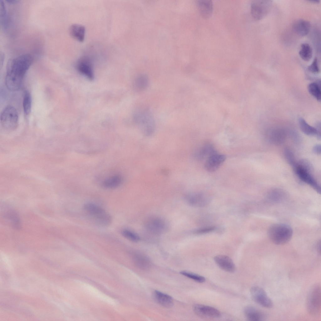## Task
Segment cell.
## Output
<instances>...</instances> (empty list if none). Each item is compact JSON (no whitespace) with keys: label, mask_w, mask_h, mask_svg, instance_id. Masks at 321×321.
<instances>
[{"label":"cell","mask_w":321,"mask_h":321,"mask_svg":"<svg viewBox=\"0 0 321 321\" xmlns=\"http://www.w3.org/2000/svg\"><path fill=\"white\" fill-rule=\"evenodd\" d=\"M33 61L32 56L27 54L10 59L7 65L5 80L8 89L15 91L20 88L24 75Z\"/></svg>","instance_id":"obj_1"},{"label":"cell","mask_w":321,"mask_h":321,"mask_svg":"<svg viewBox=\"0 0 321 321\" xmlns=\"http://www.w3.org/2000/svg\"><path fill=\"white\" fill-rule=\"evenodd\" d=\"M83 209L89 218L99 226L107 227L112 222V218L108 213L95 204L86 203L83 206Z\"/></svg>","instance_id":"obj_2"},{"label":"cell","mask_w":321,"mask_h":321,"mask_svg":"<svg viewBox=\"0 0 321 321\" xmlns=\"http://www.w3.org/2000/svg\"><path fill=\"white\" fill-rule=\"evenodd\" d=\"M135 123L146 134L152 133L155 129V124L154 119L150 110L145 107L138 108L134 115Z\"/></svg>","instance_id":"obj_3"},{"label":"cell","mask_w":321,"mask_h":321,"mask_svg":"<svg viewBox=\"0 0 321 321\" xmlns=\"http://www.w3.org/2000/svg\"><path fill=\"white\" fill-rule=\"evenodd\" d=\"M270 239L275 244L284 245L291 239L293 231L289 225L283 224H276L271 226L268 231Z\"/></svg>","instance_id":"obj_4"},{"label":"cell","mask_w":321,"mask_h":321,"mask_svg":"<svg viewBox=\"0 0 321 321\" xmlns=\"http://www.w3.org/2000/svg\"><path fill=\"white\" fill-rule=\"evenodd\" d=\"M308 163L304 160L296 162L293 166L298 178L302 181L311 186L317 192L320 194V185L310 171V166Z\"/></svg>","instance_id":"obj_5"},{"label":"cell","mask_w":321,"mask_h":321,"mask_svg":"<svg viewBox=\"0 0 321 321\" xmlns=\"http://www.w3.org/2000/svg\"><path fill=\"white\" fill-rule=\"evenodd\" d=\"M321 287L318 284L311 288L308 297L307 307L308 311L311 315L318 316L321 312Z\"/></svg>","instance_id":"obj_6"},{"label":"cell","mask_w":321,"mask_h":321,"mask_svg":"<svg viewBox=\"0 0 321 321\" xmlns=\"http://www.w3.org/2000/svg\"><path fill=\"white\" fill-rule=\"evenodd\" d=\"M2 126L6 129L13 130L17 127L18 122V116L15 108L8 106L3 110L0 117Z\"/></svg>","instance_id":"obj_7"},{"label":"cell","mask_w":321,"mask_h":321,"mask_svg":"<svg viewBox=\"0 0 321 321\" xmlns=\"http://www.w3.org/2000/svg\"><path fill=\"white\" fill-rule=\"evenodd\" d=\"M271 0L253 1L251 3V13L253 18L256 20H261L268 14L272 6Z\"/></svg>","instance_id":"obj_8"},{"label":"cell","mask_w":321,"mask_h":321,"mask_svg":"<svg viewBox=\"0 0 321 321\" xmlns=\"http://www.w3.org/2000/svg\"><path fill=\"white\" fill-rule=\"evenodd\" d=\"M145 229L150 233L158 235L164 232L166 229V224L161 218L156 216L148 218L144 223Z\"/></svg>","instance_id":"obj_9"},{"label":"cell","mask_w":321,"mask_h":321,"mask_svg":"<svg viewBox=\"0 0 321 321\" xmlns=\"http://www.w3.org/2000/svg\"><path fill=\"white\" fill-rule=\"evenodd\" d=\"M76 67L77 71L87 78L91 80L93 79V65L89 57L83 56L80 58L76 62Z\"/></svg>","instance_id":"obj_10"},{"label":"cell","mask_w":321,"mask_h":321,"mask_svg":"<svg viewBox=\"0 0 321 321\" xmlns=\"http://www.w3.org/2000/svg\"><path fill=\"white\" fill-rule=\"evenodd\" d=\"M251 297L257 304L267 308H271L273 303L265 291L258 286H253L250 290Z\"/></svg>","instance_id":"obj_11"},{"label":"cell","mask_w":321,"mask_h":321,"mask_svg":"<svg viewBox=\"0 0 321 321\" xmlns=\"http://www.w3.org/2000/svg\"><path fill=\"white\" fill-rule=\"evenodd\" d=\"M187 202L190 205L195 207H203L208 204L211 201V197L202 192L189 194L186 197Z\"/></svg>","instance_id":"obj_12"},{"label":"cell","mask_w":321,"mask_h":321,"mask_svg":"<svg viewBox=\"0 0 321 321\" xmlns=\"http://www.w3.org/2000/svg\"><path fill=\"white\" fill-rule=\"evenodd\" d=\"M193 309L197 315L203 318H217L221 316V313L218 310L208 306L196 304L193 306Z\"/></svg>","instance_id":"obj_13"},{"label":"cell","mask_w":321,"mask_h":321,"mask_svg":"<svg viewBox=\"0 0 321 321\" xmlns=\"http://www.w3.org/2000/svg\"><path fill=\"white\" fill-rule=\"evenodd\" d=\"M226 159L225 155L216 152L212 155L206 160L204 164L205 169L209 172L216 171L224 162Z\"/></svg>","instance_id":"obj_14"},{"label":"cell","mask_w":321,"mask_h":321,"mask_svg":"<svg viewBox=\"0 0 321 321\" xmlns=\"http://www.w3.org/2000/svg\"><path fill=\"white\" fill-rule=\"evenodd\" d=\"M214 261L221 269L226 272L233 273L235 271V266L231 259L224 255H218L214 258Z\"/></svg>","instance_id":"obj_15"},{"label":"cell","mask_w":321,"mask_h":321,"mask_svg":"<svg viewBox=\"0 0 321 321\" xmlns=\"http://www.w3.org/2000/svg\"><path fill=\"white\" fill-rule=\"evenodd\" d=\"M311 28L310 23L305 20L298 19L293 23L292 28L293 31L297 35L304 36L309 32Z\"/></svg>","instance_id":"obj_16"},{"label":"cell","mask_w":321,"mask_h":321,"mask_svg":"<svg viewBox=\"0 0 321 321\" xmlns=\"http://www.w3.org/2000/svg\"><path fill=\"white\" fill-rule=\"evenodd\" d=\"M243 311L245 317L250 321H263L265 318V315L262 312L252 306L245 307Z\"/></svg>","instance_id":"obj_17"},{"label":"cell","mask_w":321,"mask_h":321,"mask_svg":"<svg viewBox=\"0 0 321 321\" xmlns=\"http://www.w3.org/2000/svg\"><path fill=\"white\" fill-rule=\"evenodd\" d=\"M197 6L199 12L203 17L208 18L211 16L213 10V4L211 0H198Z\"/></svg>","instance_id":"obj_18"},{"label":"cell","mask_w":321,"mask_h":321,"mask_svg":"<svg viewBox=\"0 0 321 321\" xmlns=\"http://www.w3.org/2000/svg\"><path fill=\"white\" fill-rule=\"evenodd\" d=\"M69 33L72 37L80 42H82L84 39L85 28L82 25L74 24L70 27Z\"/></svg>","instance_id":"obj_19"},{"label":"cell","mask_w":321,"mask_h":321,"mask_svg":"<svg viewBox=\"0 0 321 321\" xmlns=\"http://www.w3.org/2000/svg\"><path fill=\"white\" fill-rule=\"evenodd\" d=\"M154 297L156 301L165 307H170L173 305V300L170 296L158 291L154 292Z\"/></svg>","instance_id":"obj_20"},{"label":"cell","mask_w":321,"mask_h":321,"mask_svg":"<svg viewBox=\"0 0 321 321\" xmlns=\"http://www.w3.org/2000/svg\"><path fill=\"white\" fill-rule=\"evenodd\" d=\"M217 152L213 146L210 144L205 145L197 151L196 154L197 158L200 160H206L210 155Z\"/></svg>","instance_id":"obj_21"},{"label":"cell","mask_w":321,"mask_h":321,"mask_svg":"<svg viewBox=\"0 0 321 321\" xmlns=\"http://www.w3.org/2000/svg\"><path fill=\"white\" fill-rule=\"evenodd\" d=\"M149 80L148 76L145 74H140L135 79L134 82V87L137 91H142L148 87Z\"/></svg>","instance_id":"obj_22"},{"label":"cell","mask_w":321,"mask_h":321,"mask_svg":"<svg viewBox=\"0 0 321 321\" xmlns=\"http://www.w3.org/2000/svg\"><path fill=\"white\" fill-rule=\"evenodd\" d=\"M298 122L300 129L304 134L308 135H316L320 139L321 135L317 129L309 125L303 118H300Z\"/></svg>","instance_id":"obj_23"},{"label":"cell","mask_w":321,"mask_h":321,"mask_svg":"<svg viewBox=\"0 0 321 321\" xmlns=\"http://www.w3.org/2000/svg\"><path fill=\"white\" fill-rule=\"evenodd\" d=\"M133 257L135 263L139 268L142 269H146L150 266V260L145 255L137 253L134 255Z\"/></svg>","instance_id":"obj_24"},{"label":"cell","mask_w":321,"mask_h":321,"mask_svg":"<svg viewBox=\"0 0 321 321\" xmlns=\"http://www.w3.org/2000/svg\"><path fill=\"white\" fill-rule=\"evenodd\" d=\"M299 54L303 60L306 61H309L313 55V50L311 47L308 43H303L301 45Z\"/></svg>","instance_id":"obj_25"},{"label":"cell","mask_w":321,"mask_h":321,"mask_svg":"<svg viewBox=\"0 0 321 321\" xmlns=\"http://www.w3.org/2000/svg\"><path fill=\"white\" fill-rule=\"evenodd\" d=\"M122 182V178L119 175H116L106 179L103 182V186L108 188H113L118 187Z\"/></svg>","instance_id":"obj_26"},{"label":"cell","mask_w":321,"mask_h":321,"mask_svg":"<svg viewBox=\"0 0 321 321\" xmlns=\"http://www.w3.org/2000/svg\"><path fill=\"white\" fill-rule=\"evenodd\" d=\"M0 20L2 28L4 29H6L8 27L9 20L7 11L3 1L0 0Z\"/></svg>","instance_id":"obj_27"},{"label":"cell","mask_w":321,"mask_h":321,"mask_svg":"<svg viewBox=\"0 0 321 321\" xmlns=\"http://www.w3.org/2000/svg\"><path fill=\"white\" fill-rule=\"evenodd\" d=\"M308 90L309 93L317 100H321V92L320 87L317 83L313 82L309 84Z\"/></svg>","instance_id":"obj_28"},{"label":"cell","mask_w":321,"mask_h":321,"mask_svg":"<svg viewBox=\"0 0 321 321\" xmlns=\"http://www.w3.org/2000/svg\"><path fill=\"white\" fill-rule=\"evenodd\" d=\"M32 106V98L29 92L27 91L25 92L23 100V106L25 114H29Z\"/></svg>","instance_id":"obj_29"},{"label":"cell","mask_w":321,"mask_h":321,"mask_svg":"<svg viewBox=\"0 0 321 321\" xmlns=\"http://www.w3.org/2000/svg\"><path fill=\"white\" fill-rule=\"evenodd\" d=\"M121 234L125 238L132 242H137L140 239L137 234L128 229H123L121 231Z\"/></svg>","instance_id":"obj_30"},{"label":"cell","mask_w":321,"mask_h":321,"mask_svg":"<svg viewBox=\"0 0 321 321\" xmlns=\"http://www.w3.org/2000/svg\"><path fill=\"white\" fill-rule=\"evenodd\" d=\"M180 274L197 282L203 283L205 282L206 279L203 276L192 272L182 271L180 272Z\"/></svg>","instance_id":"obj_31"},{"label":"cell","mask_w":321,"mask_h":321,"mask_svg":"<svg viewBox=\"0 0 321 321\" xmlns=\"http://www.w3.org/2000/svg\"><path fill=\"white\" fill-rule=\"evenodd\" d=\"M284 156L288 163L292 167L296 163L294 155L292 151L289 149H286L284 151Z\"/></svg>","instance_id":"obj_32"},{"label":"cell","mask_w":321,"mask_h":321,"mask_svg":"<svg viewBox=\"0 0 321 321\" xmlns=\"http://www.w3.org/2000/svg\"><path fill=\"white\" fill-rule=\"evenodd\" d=\"M215 229V226H208L197 229L194 230L193 232L194 234H202L213 231Z\"/></svg>","instance_id":"obj_33"},{"label":"cell","mask_w":321,"mask_h":321,"mask_svg":"<svg viewBox=\"0 0 321 321\" xmlns=\"http://www.w3.org/2000/svg\"><path fill=\"white\" fill-rule=\"evenodd\" d=\"M318 59L315 57L312 63L308 66V70L310 72L314 73H318L320 71L318 67Z\"/></svg>","instance_id":"obj_34"},{"label":"cell","mask_w":321,"mask_h":321,"mask_svg":"<svg viewBox=\"0 0 321 321\" xmlns=\"http://www.w3.org/2000/svg\"><path fill=\"white\" fill-rule=\"evenodd\" d=\"M283 193L281 190H272L270 193V197L273 199H279L281 197H282Z\"/></svg>","instance_id":"obj_35"},{"label":"cell","mask_w":321,"mask_h":321,"mask_svg":"<svg viewBox=\"0 0 321 321\" xmlns=\"http://www.w3.org/2000/svg\"><path fill=\"white\" fill-rule=\"evenodd\" d=\"M313 152L317 154H321V146L319 145H317L314 146L313 149Z\"/></svg>","instance_id":"obj_36"},{"label":"cell","mask_w":321,"mask_h":321,"mask_svg":"<svg viewBox=\"0 0 321 321\" xmlns=\"http://www.w3.org/2000/svg\"><path fill=\"white\" fill-rule=\"evenodd\" d=\"M6 1L10 4H14L17 3L19 2V1L17 0H7Z\"/></svg>","instance_id":"obj_37"},{"label":"cell","mask_w":321,"mask_h":321,"mask_svg":"<svg viewBox=\"0 0 321 321\" xmlns=\"http://www.w3.org/2000/svg\"><path fill=\"white\" fill-rule=\"evenodd\" d=\"M309 1H310V2H311L313 3H318L319 2V0Z\"/></svg>","instance_id":"obj_38"}]
</instances>
